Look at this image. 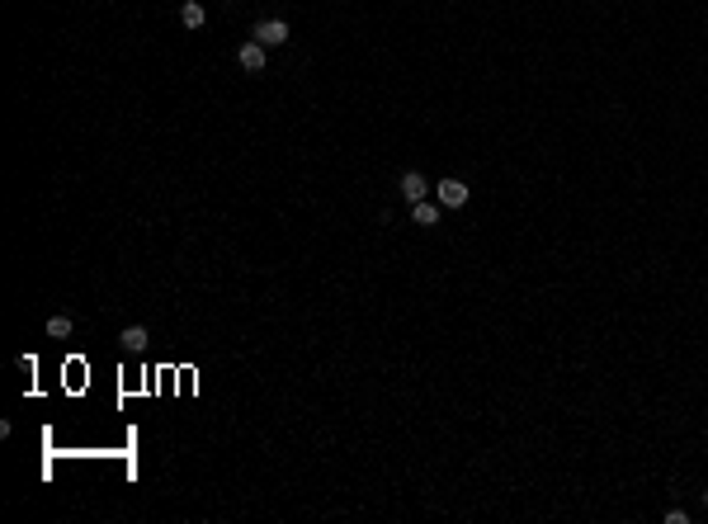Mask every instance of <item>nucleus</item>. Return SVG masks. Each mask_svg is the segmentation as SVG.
<instances>
[{
  "mask_svg": "<svg viewBox=\"0 0 708 524\" xmlns=\"http://www.w3.org/2000/svg\"><path fill=\"white\" fill-rule=\"evenodd\" d=\"M425 194H430V184H425V175H416V170H406V175H401V199H406V204H420Z\"/></svg>",
  "mask_w": 708,
  "mask_h": 524,
  "instance_id": "4",
  "label": "nucleus"
},
{
  "mask_svg": "<svg viewBox=\"0 0 708 524\" xmlns=\"http://www.w3.org/2000/svg\"><path fill=\"white\" fill-rule=\"evenodd\" d=\"M411 222H416V227H435V222H439V204H430V199L411 204Z\"/></svg>",
  "mask_w": 708,
  "mask_h": 524,
  "instance_id": "6",
  "label": "nucleus"
},
{
  "mask_svg": "<svg viewBox=\"0 0 708 524\" xmlns=\"http://www.w3.org/2000/svg\"><path fill=\"white\" fill-rule=\"evenodd\" d=\"M255 43H264V48H279V43H289L293 33H289V24L284 19H264V24H255V33H251Z\"/></svg>",
  "mask_w": 708,
  "mask_h": 524,
  "instance_id": "3",
  "label": "nucleus"
},
{
  "mask_svg": "<svg viewBox=\"0 0 708 524\" xmlns=\"http://www.w3.org/2000/svg\"><path fill=\"white\" fill-rule=\"evenodd\" d=\"M180 24L184 28H203V24H208V10H203L199 0H184V5H180Z\"/></svg>",
  "mask_w": 708,
  "mask_h": 524,
  "instance_id": "5",
  "label": "nucleus"
},
{
  "mask_svg": "<svg viewBox=\"0 0 708 524\" xmlns=\"http://www.w3.org/2000/svg\"><path fill=\"white\" fill-rule=\"evenodd\" d=\"M118 345H123L128 354L147 350V326H123V331H118Z\"/></svg>",
  "mask_w": 708,
  "mask_h": 524,
  "instance_id": "7",
  "label": "nucleus"
},
{
  "mask_svg": "<svg viewBox=\"0 0 708 524\" xmlns=\"http://www.w3.org/2000/svg\"><path fill=\"white\" fill-rule=\"evenodd\" d=\"M236 62H241V71L260 76L264 66H269V53H264V43H255V38H251V43H241V48H236Z\"/></svg>",
  "mask_w": 708,
  "mask_h": 524,
  "instance_id": "1",
  "label": "nucleus"
},
{
  "mask_svg": "<svg viewBox=\"0 0 708 524\" xmlns=\"http://www.w3.org/2000/svg\"><path fill=\"white\" fill-rule=\"evenodd\" d=\"M435 199H439V208H463V204H468V184L463 180H439L435 184Z\"/></svg>",
  "mask_w": 708,
  "mask_h": 524,
  "instance_id": "2",
  "label": "nucleus"
},
{
  "mask_svg": "<svg viewBox=\"0 0 708 524\" xmlns=\"http://www.w3.org/2000/svg\"><path fill=\"white\" fill-rule=\"evenodd\" d=\"M704 505H708V491H704Z\"/></svg>",
  "mask_w": 708,
  "mask_h": 524,
  "instance_id": "9",
  "label": "nucleus"
},
{
  "mask_svg": "<svg viewBox=\"0 0 708 524\" xmlns=\"http://www.w3.org/2000/svg\"><path fill=\"white\" fill-rule=\"evenodd\" d=\"M71 331H76V321H71L66 312H62V316H48V336H53V341H66Z\"/></svg>",
  "mask_w": 708,
  "mask_h": 524,
  "instance_id": "8",
  "label": "nucleus"
}]
</instances>
